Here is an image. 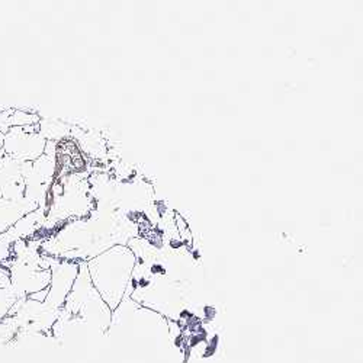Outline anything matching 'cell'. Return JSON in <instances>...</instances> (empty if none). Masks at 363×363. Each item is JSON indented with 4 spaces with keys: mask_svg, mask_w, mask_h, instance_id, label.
Instances as JSON below:
<instances>
[{
    "mask_svg": "<svg viewBox=\"0 0 363 363\" xmlns=\"http://www.w3.org/2000/svg\"><path fill=\"white\" fill-rule=\"evenodd\" d=\"M133 266V256L124 250L101 256L87 266L92 285L111 311L116 310L121 304L130 282Z\"/></svg>",
    "mask_w": 363,
    "mask_h": 363,
    "instance_id": "6da1fadb",
    "label": "cell"
},
{
    "mask_svg": "<svg viewBox=\"0 0 363 363\" xmlns=\"http://www.w3.org/2000/svg\"><path fill=\"white\" fill-rule=\"evenodd\" d=\"M77 275H79V269H77V264L74 263L55 264L51 272L48 296L44 304H47V307L54 310L62 307L74 285Z\"/></svg>",
    "mask_w": 363,
    "mask_h": 363,
    "instance_id": "7a4b0ae2",
    "label": "cell"
},
{
    "mask_svg": "<svg viewBox=\"0 0 363 363\" xmlns=\"http://www.w3.org/2000/svg\"><path fill=\"white\" fill-rule=\"evenodd\" d=\"M12 286L11 272L5 267H0V289H9Z\"/></svg>",
    "mask_w": 363,
    "mask_h": 363,
    "instance_id": "3957f363",
    "label": "cell"
}]
</instances>
